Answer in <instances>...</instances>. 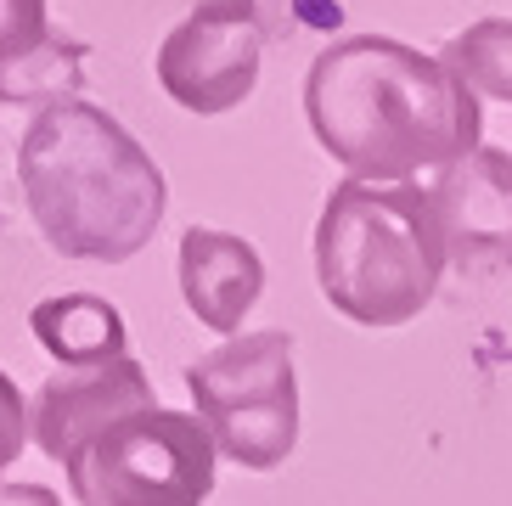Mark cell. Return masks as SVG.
I'll return each instance as SVG.
<instances>
[{
	"label": "cell",
	"mask_w": 512,
	"mask_h": 506,
	"mask_svg": "<svg viewBox=\"0 0 512 506\" xmlns=\"http://www.w3.org/2000/svg\"><path fill=\"white\" fill-rule=\"evenodd\" d=\"M304 119L321 152L349 180L400 186L417 169H451L479 152V96L445 68V57L411 51L389 34H349L316 51L304 74Z\"/></svg>",
	"instance_id": "obj_1"
},
{
	"label": "cell",
	"mask_w": 512,
	"mask_h": 506,
	"mask_svg": "<svg viewBox=\"0 0 512 506\" xmlns=\"http://www.w3.org/2000/svg\"><path fill=\"white\" fill-rule=\"evenodd\" d=\"M17 180L46 248L62 259L124 265L136 259L169 209L164 169L113 113L91 102L40 107L17 141Z\"/></svg>",
	"instance_id": "obj_2"
},
{
	"label": "cell",
	"mask_w": 512,
	"mask_h": 506,
	"mask_svg": "<svg viewBox=\"0 0 512 506\" xmlns=\"http://www.w3.org/2000/svg\"><path fill=\"white\" fill-rule=\"evenodd\" d=\"M445 231L434 192L411 180L377 186L344 180L332 186L316 220V282L332 310L355 327H406L439 293L445 276Z\"/></svg>",
	"instance_id": "obj_3"
},
{
	"label": "cell",
	"mask_w": 512,
	"mask_h": 506,
	"mask_svg": "<svg viewBox=\"0 0 512 506\" xmlns=\"http://www.w3.org/2000/svg\"><path fill=\"white\" fill-rule=\"evenodd\" d=\"M186 394L214 450L248 473H271L299 445V377L287 332H242L186 366Z\"/></svg>",
	"instance_id": "obj_4"
},
{
	"label": "cell",
	"mask_w": 512,
	"mask_h": 506,
	"mask_svg": "<svg viewBox=\"0 0 512 506\" xmlns=\"http://www.w3.org/2000/svg\"><path fill=\"white\" fill-rule=\"evenodd\" d=\"M214 450L197 411H136L62 462L79 506H203L214 495Z\"/></svg>",
	"instance_id": "obj_5"
},
{
	"label": "cell",
	"mask_w": 512,
	"mask_h": 506,
	"mask_svg": "<svg viewBox=\"0 0 512 506\" xmlns=\"http://www.w3.org/2000/svg\"><path fill=\"white\" fill-rule=\"evenodd\" d=\"M259 62H265V34L254 0H197V12L164 34L152 68L175 107L214 119L254 96Z\"/></svg>",
	"instance_id": "obj_6"
},
{
	"label": "cell",
	"mask_w": 512,
	"mask_h": 506,
	"mask_svg": "<svg viewBox=\"0 0 512 506\" xmlns=\"http://www.w3.org/2000/svg\"><path fill=\"white\" fill-rule=\"evenodd\" d=\"M158 394H152V377L141 360H107V366H62L40 383L29 405V433L34 445L46 450L51 462H74L79 450L102 439L113 422L152 411Z\"/></svg>",
	"instance_id": "obj_7"
},
{
	"label": "cell",
	"mask_w": 512,
	"mask_h": 506,
	"mask_svg": "<svg viewBox=\"0 0 512 506\" xmlns=\"http://www.w3.org/2000/svg\"><path fill=\"white\" fill-rule=\"evenodd\" d=\"M434 214L445 231V259L462 276L512 270V152L479 147L439 169Z\"/></svg>",
	"instance_id": "obj_8"
},
{
	"label": "cell",
	"mask_w": 512,
	"mask_h": 506,
	"mask_svg": "<svg viewBox=\"0 0 512 506\" xmlns=\"http://www.w3.org/2000/svg\"><path fill=\"white\" fill-rule=\"evenodd\" d=\"M181 298L186 310L214 332H237L254 315L259 293H265V259L254 242L231 237V231H209L192 225L181 237Z\"/></svg>",
	"instance_id": "obj_9"
},
{
	"label": "cell",
	"mask_w": 512,
	"mask_h": 506,
	"mask_svg": "<svg viewBox=\"0 0 512 506\" xmlns=\"http://www.w3.org/2000/svg\"><path fill=\"white\" fill-rule=\"evenodd\" d=\"M29 327L40 338L57 366H107V360L130 355V332L124 315L96 293H62V298H40L29 310Z\"/></svg>",
	"instance_id": "obj_10"
},
{
	"label": "cell",
	"mask_w": 512,
	"mask_h": 506,
	"mask_svg": "<svg viewBox=\"0 0 512 506\" xmlns=\"http://www.w3.org/2000/svg\"><path fill=\"white\" fill-rule=\"evenodd\" d=\"M85 90V45L51 34L34 57L0 68V107H34V102H79Z\"/></svg>",
	"instance_id": "obj_11"
},
{
	"label": "cell",
	"mask_w": 512,
	"mask_h": 506,
	"mask_svg": "<svg viewBox=\"0 0 512 506\" xmlns=\"http://www.w3.org/2000/svg\"><path fill=\"white\" fill-rule=\"evenodd\" d=\"M445 68L473 96L512 102V17H479L445 40Z\"/></svg>",
	"instance_id": "obj_12"
},
{
	"label": "cell",
	"mask_w": 512,
	"mask_h": 506,
	"mask_svg": "<svg viewBox=\"0 0 512 506\" xmlns=\"http://www.w3.org/2000/svg\"><path fill=\"white\" fill-rule=\"evenodd\" d=\"M51 34L57 29H51L46 0H0V68L34 57Z\"/></svg>",
	"instance_id": "obj_13"
},
{
	"label": "cell",
	"mask_w": 512,
	"mask_h": 506,
	"mask_svg": "<svg viewBox=\"0 0 512 506\" xmlns=\"http://www.w3.org/2000/svg\"><path fill=\"white\" fill-rule=\"evenodd\" d=\"M23 439H29V400L17 394V383L0 372V473L23 456Z\"/></svg>",
	"instance_id": "obj_14"
},
{
	"label": "cell",
	"mask_w": 512,
	"mask_h": 506,
	"mask_svg": "<svg viewBox=\"0 0 512 506\" xmlns=\"http://www.w3.org/2000/svg\"><path fill=\"white\" fill-rule=\"evenodd\" d=\"M0 506H62L46 484H0Z\"/></svg>",
	"instance_id": "obj_15"
}]
</instances>
